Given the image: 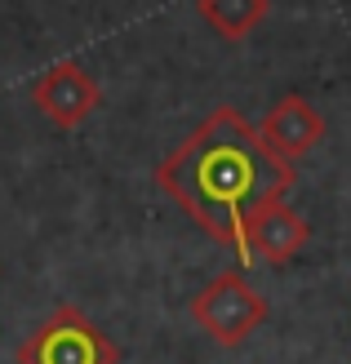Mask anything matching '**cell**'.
Returning a JSON list of instances; mask_svg holds the SVG:
<instances>
[{"label": "cell", "mask_w": 351, "mask_h": 364, "mask_svg": "<svg viewBox=\"0 0 351 364\" xmlns=\"http://www.w3.org/2000/svg\"><path fill=\"white\" fill-rule=\"evenodd\" d=\"M192 320L218 347H240L267 320V298L245 280V271H223L192 298Z\"/></svg>", "instance_id": "7a4b0ae2"}, {"label": "cell", "mask_w": 351, "mask_h": 364, "mask_svg": "<svg viewBox=\"0 0 351 364\" xmlns=\"http://www.w3.org/2000/svg\"><path fill=\"white\" fill-rule=\"evenodd\" d=\"M156 187L223 249L240 253L245 271L253 262L245 231L263 209L285 200L293 187V165L267 151V142L236 107H218L174 156L160 160Z\"/></svg>", "instance_id": "6da1fadb"}, {"label": "cell", "mask_w": 351, "mask_h": 364, "mask_svg": "<svg viewBox=\"0 0 351 364\" xmlns=\"http://www.w3.org/2000/svg\"><path fill=\"white\" fill-rule=\"evenodd\" d=\"M18 364H120V347L76 306H58L23 347Z\"/></svg>", "instance_id": "3957f363"}, {"label": "cell", "mask_w": 351, "mask_h": 364, "mask_svg": "<svg viewBox=\"0 0 351 364\" xmlns=\"http://www.w3.org/2000/svg\"><path fill=\"white\" fill-rule=\"evenodd\" d=\"M196 9L223 41H240L267 18V0H196Z\"/></svg>", "instance_id": "52a82bcc"}, {"label": "cell", "mask_w": 351, "mask_h": 364, "mask_svg": "<svg viewBox=\"0 0 351 364\" xmlns=\"http://www.w3.org/2000/svg\"><path fill=\"white\" fill-rule=\"evenodd\" d=\"M98 98H103V89L80 63H58V67H49L45 76L31 85V102L41 107L58 129H76V124H85L89 112L98 107Z\"/></svg>", "instance_id": "277c9868"}, {"label": "cell", "mask_w": 351, "mask_h": 364, "mask_svg": "<svg viewBox=\"0 0 351 364\" xmlns=\"http://www.w3.org/2000/svg\"><path fill=\"white\" fill-rule=\"evenodd\" d=\"M311 240V227H307V218L303 213H293L285 200L281 205H271V209H263L249 223V231H245V245H249V258H263V262H271V267H285V262H293L303 253V245Z\"/></svg>", "instance_id": "8992f818"}, {"label": "cell", "mask_w": 351, "mask_h": 364, "mask_svg": "<svg viewBox=\"0 0 351 364\" xmlns=\"http://www.w3.org/2000/svg\"><path fill=\"white\" fill-rule=\"evenodd\" d=\"M258 138L267 142V151H276L281 160H298L307 156L311 147H320V138H325V116L311 107L303 94H285L276 107H267V116L263 124H253Z\"/></svg>", "instance_id": "5b68a950"}]
</instances>
